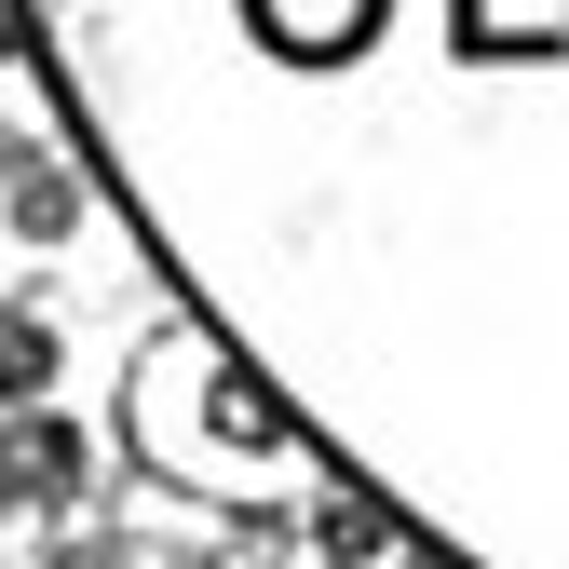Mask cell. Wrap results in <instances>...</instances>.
I'll return each instance as SVG.
<instances>
[{
  "mask_svg": "<svg viewBox=\"0 0 569 569\" xmlns=\"http://www.w3.org/2000/svg\"><path fill=\"white\" fill-rule=\"evenodd\" d=\"M556 14H569V0H556Z\"/></svg>",
  "mask_w": 569,
  "mask_h": 569,
  "instance_id": "6da1fadb",
  "label": "cell"
}]
</instances>
